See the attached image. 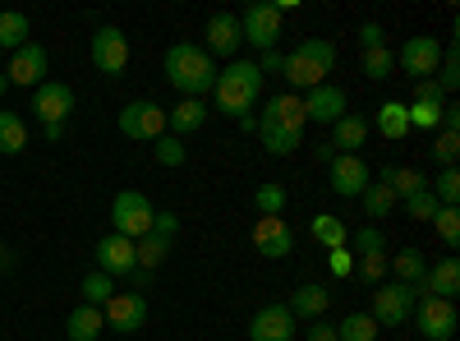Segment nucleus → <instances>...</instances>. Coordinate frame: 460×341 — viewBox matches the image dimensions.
<instances>
[{
  "mask_svg": "<svg viewBox=\"0 0 460 341\" xmlns=\"http://www.w3.org/2000/svg\"><path fill=\"white\" fill-rule=\"evenodd\" d=\"M262 97V69L253 60H230L226 69H217V84H212V106L230 121H244L253 116V102Z\"/></svg>",
  "mask_w": 460,
  "mask_h": 341,
  "instance_id": "nucleus-1",
  "label": "nucleus"
},
{
  "mask_svg": "<svg viewBox=\"0 0 460 341\" xmlns=\"http://www.w3.org/2000/svg\"><path fill=\"white\" fill-rule=\"evenodd\" d=\"M166 79L180 97H208L217 84V65L199 42H175L166 51Z\"/></svg>",
  "mask_w": 460,
  "mask_h": 341,
  "instance_id": "nucleus-2",
  "label": "nucleus"
},
{
  "mask_svg": "<svg viewBox=\"0 0 460 341\" xmlns=\"http://www.w3.org/2000/svg\"><path fill=\"white\" fill-rule=\"evenodd\" d=\"M286 84L290 88H318L327 84V74L336 69V42L327 37H304L295 51H286Z\"/></svg>",
  "mask_w": 460,
  "mask_h": 341,
  "instance_id": "nucleus-3",
  "label": "nucleus"
},
{
  "mask_svg": "<svg viewBox=\"0 0 460 341\" xmlns=\"http://www.w3.org/2000/svg\"><path fill=\"white\" fill-rule=\"evenodd\" d=\"M152 217H157V208H152V199L143 189H120V194L111 199V226H115V236H125V240H143L152 231Z\"/></svg>",
  "mask_w": 460,
  "mask_h": 341,
  "instance_id": "nucleus-4",
  "label": "nucleus"
},
{
  "mask_svg": "<svg viewBox=\"0 0 460 341\" xmlns=\"http://www.w3.org/2000/svg\"><path fill=\"white\" fill-rule=\"evenodd\" d=\"M414 305H419V295H414V286H405V282H382V286H373V323L377 328H401L410 314H414Z\"/></svg>",
  "mask_w": 460,
  "mask_h": 341,
  "instance_id": "nucleus-5",
  "label": "nucleus"
},
{
  "mask_svg": "<svg viewBox=\"0 0 460 341\" xmlns=\"http://www.w3.org/2000/svg\"><path fill=\"white\" fill-rule=\"evenodd\" d=\"M277 37H281V10L272 0H258L240 14V42H249L253 51H277Z\"/></svg>",
  "mask_w": 460,
  "mask_h": 341,
  "instance_id": "nucleus-6",
  "label": "nucleus"
},
{
  "mask_svg": "<svg viewBox=\"0 0 460 341\" xmlns=\"http://www.w3.org/2000/svg\"><path fill=\"white\" fill-rule=\"evenodd\" d=\"M414 328L424 341H451L456 328H460V314H456V300H438V295H424L414 305Z\"/></svg>",
  "mask_w": 460,
  "mask_h": 341,
  "instance_id": "nucleus-7",
  "label": "nucleus"
},
{
  "mask_svg": "<svg viewBox=\"0 0 460 341\" xmlns=\"http://www.w3.org/2000/svg\"><path fill=\"white\" fill-rule=\"evenodd\" d=\"M120 134L125 139H134V143H157L162 134H166V106H157V102H129L125 111H120Z\"/></svg>",
  "mask_w": 460,
  "mask_h": 341,
  "instance_id": "nucleus-8",
  "label": "nucleus"
},
{
  "mask_svg": "<svg viewBox=\"0 0 460 341\" xmlns=\"http://www.w3.org/2000/svg\"><path fill=\"white\" fill-rule=\"evenodd\" d=\"M327 166H332V194H341V199H359L373 184V171L359 153H336Z\"/></svg>",
  "mask_w": 460,
  "mask_h": 341,
  "instance_id": "nucleus-9",
  "label": "nucleus"
},
{
  "mask_svg": "<svg viewBox=\"0 0 460 341\" xmlns=\"http://www.w3.org/2000/svg\"><path fill=\"white\" fill-rule=\"evenodd\" d=\"M69 111H74V88L69 84L47 79V84L32 88V116L42 121V125H65Z\"/></svg>",
  "mask_w": 460,
  "mask_h": 341,
  "instance_id": "nucleus-10",
  "label": "nucleus"
},
{
  "mask_svg": "<svg viewBox=\"0 0 460 341\" xmlns=\"http://www.w3.org/2000/svg\"><path fill=\"white\" fill-rule=\"evenodd\" d=\"M93 65L102 69V74H125V65H129V37L120 32V28H111V23H102L97 32H93Z\"/></svg>",
  "mask_w": 460,
  "mask_h": 341,
  "instance_id": "nucleus-11",
  "label": "nucleus"
},
{
  "mask_svg": "<svg viewBox=\"0 0 460 341\" xmlns=\"http://www.w3.org/2000/svg\"><path fill=\"white\" fill-rule=\"evenodd\" d=\"M396 65L410 74L414 84L433 79L438 65H442V42H438V37H410V42L401 47V56H396Z\"/></svg>",
  "mask_w": 460,
  "mask_h": 341,
  "instance_id": "nucleus-12",
  "label": "nucleus"
},
{
  "mask_svg": "<svg viewBox=\"0 0 460 341\" xmlns=\"http://www.w3.org/2000/svg\"><path fill=\"white\" fill-rule=\"evenodd\" d=\"M102 319H106L111 332H138V328L147 323V300H143V291H129V295L115 291L106 305H102Z\"/></svg>",
  "mask_w": 460,
  "mask_h": 341,
  "instance_id": "nucleus-13",
  "label": "nucleus"
},
{
  "mask_svg": "<svg viewBox=\"0 0 460 341\" xmlns=\"http://www.w3.org/2000/svg\"><path fill=\"white\" fill-rule=\"evenodd\" d=\"M249 240H253V249H258L262 258H286V254L295 249V231H290L286 217H258Z\"/></svg>",
  "mask_w": 460,
  "mask_h": 341,
  "instance_id": "nucleus-14",
  "label": "nucleus"
},
{
  "mask_svg": "<svg viewBox=\"0 0 460 341\" xmlns=\"http://www.w3.org/2000/svg\"><path fill=\"white\" fill-rule=\"evenodd\" d=\"M5 79L10 88H37V84H47V51L37 47V42H23L14 56H10V69H5Z\"/></svg>",
  "mask_w": 460,
  "mask_h": 341,
  "instance_id": "nucleus-15",
  "label": "nucleus"
},
{
  "mask_svg": "<svg viewBox=\"0 0 460 341\" xmlns=\"http://www.w3.org/2000/svg\"><path fill=\"white\" fill-rule=\"evenodd\" d=\"M138 268L134 263V240H125V236H102L97 240V273H106V277H129Z\"/></svg>",
  "mask_w": 460,
  "mask_h": 341,
  "instance_id": "nucleus-16",
  "label": "nucleus"
},
{
  "mask_svg": "<svg viewBox=\"0 0 460 341\" xmlns=\"http://www.w3.org/2000/svg\"><path fill=\"white\" fill-rule=\"evenodd\" d=\"M249 337L253 341H295V314L286 305H262L249 319Z\"/></svg>",
  "mask_w": 460,
  "mask_h": 341,
  "instance_id": "nucleus-17",
  "label": "nucleus"
},
{
  "mask_svg": "<svg viewBox=\"0 0 460 341\" xmlns=\"http://www.w3.org/2000/svg\"><path fill=\"white\" fill-rule=\"evenodd\" d=\"M299 102H304V121L336 125L345 116V93L336 84H318V88H309V97H299Z\"/></svg>",
  "mask_w": 460,
  "mask_h": 341,
  "instance_id": "nucleus-18",
  "label": "nucleus"
},
{
  "mask_svg": "<svg viewBox=\"0 0 460 341\" xmlns=\"http://www.w3.org/2000/svg\"><path fill=\"white\" fill-rule=\"evenodd\" d=\"M244 42H240V14H212L208 19V56H221V60H235V51H240Z\"/></svg>",
  "mask_w": 460,
  "mask_h": 341,
  "instance_id": "nucleus-19",
  "label": "nucleus"
},
{
  "mask_svg": "<svg viewBox=\"0 0 460 341\" xmlns=\"http://www.w3.org/2000/svg\"><path fill=\"white\" fill-rule=\"evenodd\" d=\"M208 102L203 97H180L171 111H166V134H175V139H184V134H199L203 125H208Z\"/></svg>",
  "mask_w": 460,
  "mask_h": 341,
  "instance_id": "nucleus-20",
  "label": "nucleus"
},
{
  "mask_svg": "<svg viewBox=\"0 0 460 341\" xmlns=\"http://www.w3.org/2000/svg\"><path fill=\"white\" fill-rule=\"evenodd\" d=\"M258 125H272V130H295V134H304V102L295 97V93H281V97H272L262 106V116H258Z\"/></svg>",
  "mask_w": 460,
  "mask_h": 341,
  "instance_id": "nucleus-21",
  "label": "nucleus"
},
{
  "mask_svg": "<svg viewBox=\"0 0 460 341\" xmlns=\"http://www.w3.org/2000/svg\"><path fill=\"white\" fill-rule=\"evenodd\" d=\"M456 291H460V263H456V258H442L438 268H429V273H424V282L414 286V295H419V300H424V295L451 300Z\"/></svg>",
  "mask_w": 460,
  "mask_h": 341,
  "instance_id": "nucleus-22",
  "label": "nucleus"
},
{
  "mask_svg": "<svg viewBox=\"0 0 460 341\" xmlns=\"http://www.w3.org/2000/svg\"><path fill=\"white\" fill-rule=\"evenodd\" d=\"M368 130H373V125H368L364 116L345 111V116L332 125V143H327V148H332V153H359V148L368 143Z\"/></svg>",
  "mask_w": 460,
  "mask_h": 341,
  "instance_id": "nucleus-23",
  "label": "nucleus"
},
{
  "mask_svg": "<svg viewBox=\"0 0 460 341\" xmlns=\"http://www.w3.org/2000/svg\"><path fill=\"white\" fill-rule=\"evenodd\" d=\"M327 305H332V295H327V286H318V282H304L290 300H286V310L295 314V319H323L327 314Z\"/></svg>",
  "mask_w": 460,
  "mask_h": 341,
  "instance_id": "nucleus-24",
  "label": "nucleus"
},
{
  "mask_svg": "<svg viewBox=\"0 0 460 341\" xmlns=\"http://www.w3.org/2000/svg\"><path fill=\"white\" fill-rule=\"evenodd\" d=\"M102 332H106V319H102V310H93V305L69 310V319H65V337H69V341H97Z\"/></svg>",
  "mask_w": 460,
  "mask_h": 341,
  "instance_id": "nucleus-25",
  "label": "nucleus"
},
{
  "mask_svg": "<svg viewBox=\"0 0 460 341\" xmlns=\"http://www.w3.org/2000/svg\"><path fill=\"white\" fill-rule=\"evenodd\" d=\"M387 273H396V282H405V286H419L429 273V258H424V249L405 245V249H396V258H387Z\"/></svg>",
  "mask_w": 460,
  "mask_h": 341,
  "instance_id": "nucleus-26",
  "label": "nucleus"
},
{
  "mask_svg": "<svg viewBox=\"0 0 460 341\" xmlns=\"http://www.w3.org/2000/svg\"><path fill=\"white\" fill-rule=\"evenodd\" d=\"M309 236H314L323 249H345V245H350V226H345L341 217H332V212H318V217L309 221Z\"/></svg>",
  "mask_w": 460,
  "mask_h": 341,
  "instance_id": "nucleus-27",
  "label": "nucleus"
},
{
  "mask_svg": "<svg viewBox=\"0 0 460 341\" xmlns=\"http://www.w3.org/2000/svg\"><path fill=\"white\" fill-rule=\"evenodd\" d=\"M377 184H387L392 199H410V194H419V189H429V175L414 171V166H387Z\"/></svg>",
  "mask_w": 460,
  "mask_h": 341,
  "instance_id": "nucleus-28",
  "label": "nucleus"
},
{
  "mask_svg": "<svg viewBox=\"0 0 460 341\" xmlns=\"http://www.w3.org/2000/svg\"><path fill=\"white\" fill-rule=\"evenodd\" d=\"M373 125H377V134H382V139L401 143V139L410 134V116H405V102H382V106H377V116H373Z\"/></svg>",
  "mask_w": 460,
  "mask_h": 341,
  "instance_id": "nucleus-29",
  "label": "nucleus"
},
{
  "mask_svg": "<svg viewBox=\"0 0 460 341\" xmlns=\"http://www.w3.org/2000/svg\"><path fill=\"white\" fill-rule=\"evenodd\" d=\"M28 148V125L19 111H0V153L5 157H19Z\"/></svg>",
  "mask_w": 460,
  "mask_h": 341,
  "instance_id": "nucleus-30",
  "label": "nucleus"
},
{
  "mask_svg": "<svg viewBox=\"0 0 460 341\" xmlns=\"http://www.w3.org/2000/svg\"><path fill=\"white\" fill-rule=\"evenodd\" d=\"M171 258V240H162V236H143V240H134V263H138V268L143 273H157L162 268V263Z\"/></svg>",
  "mask_w": 460,
  "mask_h": 341,
  "instance_id": "nucleus-31",
  "label": "nucleus"
},
{
  "mask_svg": "<svg viewBox=\"0 0 460 341\" xmlns=\"http://www.w3.org/2000/svg\"><path fill=\"white\" fill-rule=\"evenodd\" d=\"M28 42V14L23 10H0V47L19 51Z\"/></svg>",
  "mask_w": 460,
  "mask_h": 341,
  "instance_id": "nucleus-32",
  "label": "nucleus"
},
{
  "mask_svg": "<svg viewBox=\"0 0 460 341\" xmlns=\"http://www.w3.org/2000/svg\"><path fill=\"white\" fill-rule=\"evenodd\" d=\"M377 323H373V314H345L341 323H336V341H377Z\"/></svg>",
  "mask_w": 460,
  "mask_h": 341,
  "instance_id": "nucleus-33",
  "label": "nucleus"
},
{
  "mask_svg": "<svg viewBox=\"0 0 460 341\" xmlns=\"http://www.w3.org/2000/svg\"><path fill=\"white\" fill-rule=\"evenodd\" d=\"M253 208H258V217H281L286 212V184H277V180L258 184L253 189Z\"/></svg>",
  "mask_w": 460,
  "mask_h": 341,
  "instance_id": "nucleus-34",
  "label": "nucleus"
},
{
  "mask_svg": "<svg viewBox=\"0 0 460 341\" xmlns=\"http://www.w3.org/2000/svg\"><path fill=\"white\" fill-rule=\"evenodd\" d=\"M258 139H262V148L272 157H290L295 148H299V139L304 134H295V130H272V125H258Z\"/></svg>",
  "mask_w": 460,
  "mask_h": 341,
  "instance_id": "nucleus-35",
  "label": "nucleus"
},
{
  "mask_svg": "<svg viewBox=\"0 0 460 341\" xmlns=\"http://www.w3.org/2000/svg\"><path fill=\"white\" fill-rule=\"evenodd\" d=\"M79 295H84V305H93V310H102L106 305V300L115 295V277H106V273H88L84 277V286H79Z\"/></svg>",
  "mask_w": 460,
  "mask_h": 341,
  "instance_id": "nucleus-36",
  "label": "nucleus"
},
{
  "mask_svg": "<svg viewBox=\"0 0 460 341\" xmlns=\"http://www.w3.org/2000/svg\"><path fill=\"white\" fill-rule=\"evenodd\" d=\"M359 203H364V212H368L373 221H382V217L396 208V199H392V189H387V184H368L364 194H359Z\"/></svg>",
  "mask_w": 460,
  "mask_h": 341,
  "instance_id": "nucleus-37",
  "label": "nucleus"
},
{
  "mask_svg": "<svg viewBox=\"0 0 460 341\" xmlns=\"http://www.w3.org/2000/svg\"><path fill=\"white\" fill-rule=\"evenodd\" d=\"M429 189H433V199H438L442 208H456V203H460V171L447 166L438 180H429Z\"/></svg>",
  "mask_w": 460,
  "mask_h": 341,
  "instance_id": "nucleus-38",
  "label": "nucleus"
},
{
  "mask_svg": "<svg viewBox=\"0 0 460 341\" xmlns=\"http://www.w3.org/2000/svg\"><path fill=\"white\" fill-rule=\"evenodd\" d=\"M433 84L442 88V97L460 88V60H456V42H451V47H442V65H438V79H433Z\"/></svg>",
  "mask_w": 460,
  "mask_h": 341,
  "instance_id": "nucleus-39",
  "label": "nucleus"
},
{
  "mask_svg": "<svg viewBox=\"0 0 460 341\" xmlns=\"http://www.w3.org/2000/svg\"><path fill=\"white\" fill-rule=\"evenodd\" d=\"M405 116H410V130H424V134H433V130L442 125V106L410 102V106H405Z\"/></svg>",
  "mask_w": 460,
  "mask_h": 341,
  "instance_id": "nucleus-40",
  "label": "nucleus"
},
{
  "mask_svg": "<svg viewBox=\"0 0 460 341\" xmlns=\"http://www.w3.org/2000/svg\"><path fill=\"white\" fill-rule=\"evenodd\" d=\"M392 69H396V51H387V47L364 51V74L368 79H392Z\"/></svg>",
  "mask_w": 460,
  "mask_h": 341,
  "instance_id": "nucleus-41",
  "label": "nucleus"
},
{
  "mask_svg": "<svg viewBox=\"0 0 460 341\" xmlns=\"http://www.w3.org/2000/svg\"><path fill=\"white\" fill-rule=\"evenodd\" d=\"M152 157H157L162 166H184V157H189V153H184V143H180L175 134H162L157 143H152Z\"/></svg>",
  "mask_w": 460,
  "mask_h": 341,
  "instance_id": "nucleus-42",
  "label": "nucleus"
},
{
  "mask_svg": "<svg viewBox=\"0 0 460 341\" xmlns=\"http://www.w3.org/2000/svg\"><path fill=\"white\" fill-rule=\"evenodd\" d=\"M401 203H405V212H410L414 221H433L438 208H442V203L433 199V189H419V194H410V199H401Z\"/></svg>",
  "mask_w": 460,
  "mask_h": 341,
  "instance_id": "nucleus-43",
  "label": "nucleus"
},
{
  "mask_svg": "<svg viewBox=\"0 0 460 341\" xmlns=\"http://www.w3.org/2000/svg\"><path fill=\"white\" fill-rule=\"evenodd\" d=\"M355 277L368 282V286H382V282H387V254H368V258H359V263H355Z\"/></svg>",
  "mask_w": 460,
  "mask_h": 341,
  "instance_id": "nucleus-44",
  "label": "nucleus"
},
{
  "mask_svg": "<svg viewBox=\"0 0 460 341\" xmlns=\"http://www.w3.org/2000/svg\"><path fill=\"white\" fill-rule=\"evenodd\" d=\"M456 157H460V134H451V130H442L438 139H433V162L447 171V166H456Z\"/></svg>",
  "mask_w": 460,
  "mask_h": 341,
  "instance_id": "nucleus-45",
  "label": "nucleus"
},
{
  "mask_svg": "<svg viewBox=\"0 0 460 341\" xmlns=\"http://www.w3.org/2000/svg\"><path fill=\"white\" fill-rule=\"evenodd\" d=\"M433 231L456 249L460 245V208H438V217H433Z\"/></svg>",
  "mask_w": 460,
  "mask_h": 341,
  "instance_id": "nucleus-46",
  "label": "nucleus"
},
{
  "mask_svg": "<svg viewBox=\"0 0 460 341\" xmlns=\"http://www.w3.org/2000/svg\"><path fill=\"white\" fill-rule=\"evenodd\" d=\"M350 240H355L359 258H368V254H387V236H382L377 226H364V231H355Z\"/></svg>",
  "mask_w": 460,
  "mask_h": 341,
  "instance_id": "nucleus-47",
  "label": "nucleus"
},
{
  "mask_svg": "<svg viewBox=\"0 0 460 341\" xmlns=\"http://www.w3.org/2000/svg\"><path fill=\"white\" fill-rule=\"evenodd\" d=\"M327 263L336 277H355V254L350 249H327Z\"/></svg>",
  "mask_w": 460,
  "mask_h": 341,
  "instance_id": "nucleus-48",
  "label": "nucleus"
},
{
  "mask_svg": "<svg viewBox=\"0 0 460 341\" xmlns=\"http://www.w3.org/2000/svg\"><path fill=\"white\" fill-rule=\"evenodd\" d=\"M175 231H180V217H175V212H157V217H152V236L175 240Z\"/></svg>",
  "mask_w": 460,
  "mask_h": 341,
  "instance_id": "nucleus-49",
  "label": "nucleus"
},
{
  "mask_svg": "<svg viewBox=\"0 0 460 341\" xmlns=\"http://www.w3.org/2000/svg\"><path fill=\"white\" fill-rule=\"evenodd\" d=\"M414 102H429V106H447V97H442V88H438L433 79H419V84H414Z\"/></svg>",
  "mask_w": 460,
  "mask_h": 341,
  "instance_id": "nucleus-50",
  "label": "nucleus"
},
{
  "mask_svg": "<svg viewBox=\"0 0 460 341\" xmlns=\"http://www.w3.org/2000/svg\"><path fill=\"white\" fill-rule=\"evenodd\" d=\"M304 341H336V323H327V319H314L309 328H304Z\"/></svg>",
  "mask_w": 460,
  "mask_h": 341,
  "instance_id": "nucleus-51",
  "label": "nucleus"
},
{
  "mask_svg": "<svg viewBox=\"0 0 460 341\" xmlns=\"http://www.w3.org/2000/svg\"><path fill=\"white\" fill-rule=\"evenodd\" d=\"M359 47H364V51L382 47V28H377V23H364V28H359Z\"/></svg>",
  "mask_w": 460,
  "mask_h": 341,
  "instance_id": "nucleus-52",
  "label": "nucleus"
},
{
  "mask_svg": "<svg viewBox=\"0 0 460 341\" xmlns=\"http://www.w3.org/2000/svg\"><path fill=\"white\" fill-rule=\"evenodd\" d=\"M253 65H258L262 74H267V69H281V65H286V51H262V60H253Z\"/></svg>",
  "mask_w": 460,
  "mask_h": 341,
  "instance_id": "nucleus-53",
  "label": "nucleus"
},
{
  "mask_svg": "<svg viewBox=\"0 0 460 341\" xmlns=\"http://www.w3.org/2000/svg\"><path fill=\"white\" fill-rule=\"evenodd\" d=\"M42 139H47V143H60V139H65V125H42Z\"/></svg>",
  "mask_w": 460,
  "mask_h": 341,
  "instance_id": "nucleus-54",
  "label": "nucleus"
},
{
  "mask_svg": "<svg viewBox=\"0 0 460 341\" xmlns=\"http://www.w3.org/2000/svg\"><path fill=\"white\" fill-rule=\"evenodd\" d=\"M129 277H134V286H138V291H147V286H152V273H143V268H134Z\"/></svg>",
  "mask_w": 460,
  "mask_h": 341,
  "instance_id": "nucleus-55",
  "label": "nucleus"
},
{
  "mask_svg": "<svg viewBox=\"0 0 460 341\" xmlns=\"http://www.w3.org/2000/svg\"><path fill=\"white\" fill-rule=\"evenodd\" d=\"M10 93V79H5V69H0V97H5Z\"/></svg>",
  "mask_w": 460,
  "mask_h": 341,
  "instance_id": "nucleus-56",
  "label": "nucleus"
}]
</instances>
